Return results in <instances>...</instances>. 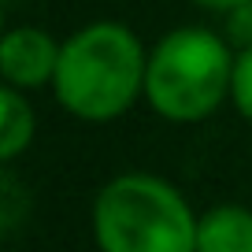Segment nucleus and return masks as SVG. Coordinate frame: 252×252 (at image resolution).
I'll use <instances>...</instances> for the list:
<instances>
[{
  "instance_id": "1",
  "label": "nucleus",
  "mask_w": 252,
  "mask_h": 252,
  "mask_svg": "<svg viewBox=\"0 0 252 252\" xmlns=\"http://www.w3.org/2000/svg\"><path fill=\"white\" fill-rule=\"evenodd\" d=\"M145 52L130 26L100 19L74 30L60 48L52 96L82 123H111L145 96Z\"/></svg>"
},
{
  "instance_id": "2",
  "label": "nucleus",
  "mask_w": 252,
  "mask_h": 252,
  "mask_svg": "<svg viewBox=\"0 0 252 252\" xmlns=\"http://www.w3.org/2000/svg\"><path fill=\"white\" fill-rule=\"evenodd\" d=\"M197 219L167 178L126 171L93 200V237L100 252H197Z\"/></svg>"
},
{
  "instance_id": "3",
  "label": "nucleus",
  "mask_w": 252,
  "mask_h": 252,
  "mask_svg": "<svg viewBox=\"0 0 252 252\" xmlns=\"http://www.w3.org/2000/svg\"><path fill=\"white\" fill-rule=\"evenodd\" d=\"M234 45L208 26H178L149 52L145 100L167 123H200L230 100Z\"/></svg>"
},
{
  "instance_id": "4",
  "label": "nucleus",
  "mask_w": 252,
  "mask_h": 252,
  "mask_svg": "<svg viewBox=\"0 0 252 252\" xmlns=\"http://www.w3.org/2000/svg\"><path fill=\"white\" fill-rule=\"evenodd\" d=\"M63 41H56L41 26H15L0 41V74L4 86H15L23 93L41 86H52L56 63H60Z\"/></svg>"
},
{
  "instance_id": "5",
  "label": "nucleus",
  "mask_w": 252,
  "mask_h": 252,
  "mask_svg": "<svg viewBox=\"0 0 252 252\" xmlns=\"http://www.w3.org/2000/svg\"><path fill=\"white\" fill-rule=\"evenodd\" d=\"M197 252H252V208H208L197 219Z\"/></svg>"
},
{
  "instance_id": "6",
  "label": "nucleus",
  "mask_w": 252,
  "mask_h": 252,
  "mask_svg": "<svg viewBox=\"0 0 252 252\" xmlns=\"http://www.w3.org/2000/svg\"><path fill=\"white\" fill-rule=\"evenodd\" d=\"M33 130H37V119H33L26 93L15 86H4L0 89V159L11 163L23 156L33 141Z\"/></svg>"
},
{
  "instance_id": "7",
  "label": "nucleus",
  "mask_w": 252,
  "mask_h": 252,
  "mask_svg": "<svg viewBox=\"0 0 252 252\" xmlns=\"http://www.w3.org/2000/svg\"><path fill=\"white\" fill-rule=\"evenodd\" d=\"M230 100H234L237 115L252 126V48L237 52L234 60V78H230Z\"/></svg>"
},
{
  "instance_id": "8",
  "label": "nucleus",
  "mask_w": 252,
  "mask_h": 252,
  "mask_svg": "<svg viewBox=\"0 0 252 252\" xmlns=\"http://www.w3.org/2000/svg\"><path fill=\"white\" fill-rule=\"evenodd\" d=\"M222 37L234 45V52L252 48V4H241L222 15Z\"/></svg>"
},
{
  "instance_id": "9",
  "label": "nucleus",
  "mask_w": 252,
  "mask_h": 252,
  "mask_svg": "<svg viewBox=\"0 0 252 252\" xmlns=\"http://www.w3.org/2000/svg\"><path fill=\"white\" fill-rule=\"evenodd\" d=\"M193 4L204 8V11H219V15H226V11L241 8V4H252V0H193Z\"/></svg>"
}]
</instances>
